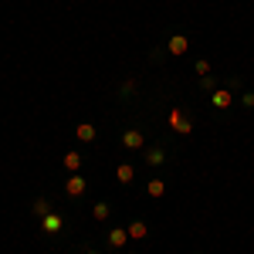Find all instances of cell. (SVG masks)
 Returning a JSON list of instances; mask_svg holds the SVG:
<instances>
[{"mask_svg": "<svg viewBox=\"0 0 254 254\" xmlns=\"http://www.w3.org/2000/svg\"><path fill=\"white\" fill-rule=\"evenodd\" d=\"M170 129H173L176 136H190L193 132V119H190V112L183 105H173L170 109Z\"/></svg>", "mask_w": 254, "mask_h": 254, "instance_id": "obj_1", "label": "cell"}, {"mask_svg": "<svg viewBox=\"0 0 254 254\" xmlns=\"http://www.w3.org/2000/svg\"><path fill=\"white\" fill-rule=\"evenodd\" d=\"M38 227H41V234H48V237H58L64 227H68V220H64V214L61 210H51L48 217H41L38 220Z\"/></svg>", "mask_w": 254, "mask_h": 254, "instance_id": "obj_2", "label": "cell"}, {"mask_svg": "<svg viewBox=\"0 0 254 254\" xmlns=\"http://www.w3.org/2000/svg\"><path fill=\"white\" fill-rule=\"evenodd\" d=\"M85 190H88V176L85 173H68V180H64V196H68V200H78V196H85Z\"/></svg>", "mask_w": 254, "mask_h": 254, "instance_id": "obj_3", "label": "cell"}, {"mask_svg": "<svg viewBox=\"0 0 254 254\" xmlns=\"http://www.w3.org/2000/svg\"><path fill=\"white\" fill-rule=\"evenodd\" d=\"M122 149L126 153H142L146 149V132L142 129H126L122 132Z\"/></svg>", "mask_w": 254, "mask_h": 254, "instance_id": "obj_4", "label": "cell"}, {"mask_svg": "<svg viewBox=\"0 0 254 254\" xmlns=\"http://www.w3.org/2000/svg\"><path fill=\"white\" fill-rule=\"evenodd\" d=\"M126 244H129V231H126V227H109V231H105V248H112V251H122V248H126Z\"/></svg>", "mask_w": 254, "mask_h": 254, "instance_id": "obj_5", "label": "cell"}, {"mask_svg": "<svg viewBox=\"0 0 254 254\" xmlns=\"http://www.w3.org/2000/svg\"><path fill=\"white\" fill-rule=\"evenodd\" d=\"M142 153H146V166H153V170H159V166L170 163V153H166L163 146H149V149H142Z\"/></svg>", "mask_w": 254, "mask_h": 254, "instance_id": "obj_6", "label": "cell"}, {"mask_svg": "<svg viewBox=\"0 0 254 254\" xmlns=\"http://www.w3.org/2000/svg\"><path fill=\"white\" fill-rule=\"evenodd\" d=\"M210 105H214L217 112H227V109L234 105V95H231V88H217V92H210Z\"/></svg>", "mask_w": 254, "mask_h": 254, "instance_id": "obj_7", "label": "cell"}, {"mask_svg": "<svg viewBox=\"0 0 254 254\" xmlns=\"http://www.w3.org/2000/svg\"><path fill=\"white\" fill-rule=\"evenodd\" d=\"M166 51H170L173 58L187 55V51H190V41H187V34H170V41H166Z\"/></svg>", "mask_w": 254, "mask_h": 254, "instance_id": "obj_8", "label": "cell"}, {"mask_svg": "<svg viewBox=\"0 0 254 254\" xmlns=\"http://www.w3.org/2000/svg\"><path fill=\"white\" fill-rule=\"evenodd\" d=\"M126 231H129V241H146L149 237V224L146 220H129Z\"/></svg>", "mask_w": 254, "mask_h": 254, "instance_id": "obj_9", "label": "cell"}, {"mask_svg": "<svg viewBox=\"0 0 254 254\" xmlns=\"http://www.w3.org/2000/svg\"><path fill=\"white\" fill-rule=\"evenodd\" d=\"M116 180L122 183V187H129V183L136 180V166H132V163H119L116 166Z\"/></svg>", "mask_w": 254, "mask_h": 254, "instance_id": "obj_10", "label": "cell"}, {"mask_svg": "<svg viewBox=\"0 0 254 254\" xmlns=\"http://www.w3.org/2000/svg\"><path fill=\"white\" fill-rule=\"evenodd\" d=\"M163 193H166V180H163V176H153V180H146V196L159 200Z\"/></svg>", "mask_w": 254, "mask_h": 254, "instance_id": "obj_11", "label": "cell"}, {"mask_svg": "<svg viewBox=\"0 0 254 254\" xmlns=\"http://www.w3.org/2000/svg\"><path fill=\"white\" fill-rule=\"evenodd\" d=\"M31 214L38 217V220H41V217H48V214H51V200H48V196H34V200H31Z\"/></svg>", "mask_w": 254, "mask_h": 254, "instance_id": "obj_12", "label": "cell"}, {"mask_svg": "<svg viewBox=\"0 0 254 254\" xmlns=\"http://www.w3.org/2000/svg\"><path fill=\"white\" fill-rule=\"evenodd\" d=\"M75 136H78V142H95L98 129L92 126V122H81V126H75Z\"/></svg>", "mask_w": 254, "mask_h": 254, "instance_id": "obj_13", "label": "cell"}, {"mask_svg": "<svg viewBox=\"0 0 254 254\" xmlns=\"http://www.w3.org/2000/svg\"><path fill=\"white\" fill-rule=\"evenodd\" d=\"M112 217V203L109 200H95L92 203V220H109Z\"/></svg>", "mask_w": 254, "mask_h": 254, "instance_id": "obj_14", "label": "cell"}, {"mask_svg": "<svg viewBox=\"0 0 254 254\" xmlns=\"http://www.w3.org/2000/svg\"><path fill=\"white\" fill-rule=\"evenodd\" d=\"M64 170H68V173H81V153L78 149L64 153Z\"/></svg>", "mask_w": 254, "mask_h": 254, "instance_id": "obj_15", "label": "cell"}, {"mask_svg": "<svg viewBox=\"0 0 254 254\" xmlns=\"http://www.w3.org/2000/svg\"><path fill=\"white\" fill-rule=\"evenodd\" d=\"M136 95V78H126L119 85V98H132Z\"/></svg>", "mask_w": 254, "mask_h": 254, "instance_id": "obj_16", "label": "cell"}, {"mask_svg": "<svg viewBox=\"0 0 254 254\" xmlns=\"http://www.w3.org/2000/svg\"><path fill=\"white\" fill-rule=\"evenodd\" d=\"M200 92H207V95L217 92V78L214 75H200Z\"/></svg>", "mask_w": 254, "mask_h": 254, "instance_id": "obj_17", "label": "cell"}, {"mask_svg": "<svg viewBox=\"0 0 254 254\" xmlns=\"http://www.w3.org/2000/svg\"><path fill=\"white\" fill-rule=\"evenodd\" d=\"M193 71H196V75H210V61H207V58H196Z\"/></svg>", "mask_w": 254, "mask_h": 254, "instance_id": "obj_18", "label": "cell"}, {"mask_svg": "<svg viewBox=\"0 0 254 254\" xmlns=\"http://www.w3.org/2000/svg\"><path fill=\"white\" fill-rule=\"evenodd\" d=\"M241 105H244V109H254V92H244V95H241Z\"/></svg>", "mask_w": 254, "mask_h": 254, "instance_id": "obj_19", "label": "cell"}, {"mask_svg": "<svg viewBox=\"0 0 254 254\" xmlns=\"http://www.w3.org/2000/svg\"><path fill=\"white\" fill-rule=\"evenodd\" d=\"M81 254H102V251H98V248H85Z\"/></svg>", "mask_w": 254, "mask_h": 254, "instance_id": "obj_20", "label": "cell"}, {"mask_svg": "<svg viewBox=\"0 0 254 254\" xmlns=\"http://www.w3.org/2000/svg\"><path fill=\"white\" fill-rule=\"evenodd\" d=\"M126 254H139V251H126Z\"/></svg>", "mask_w": 254, "mask_h": 254, "instance_id": "obj_21", "label": "cell"}, {"mask_svg": "<svg viewBox=\"0 0 254 254\" xmlns=\"http://www.w3.org/2000/svg\"><path fill=\"white\" fill-rule=\"evenodd\" d=\"M190 254H203V251H190Z\"/></svg>", "mask_w": 254, "mask_h": 254, "instance_id": "obj_22", "label": "cell"}]
</instances>
